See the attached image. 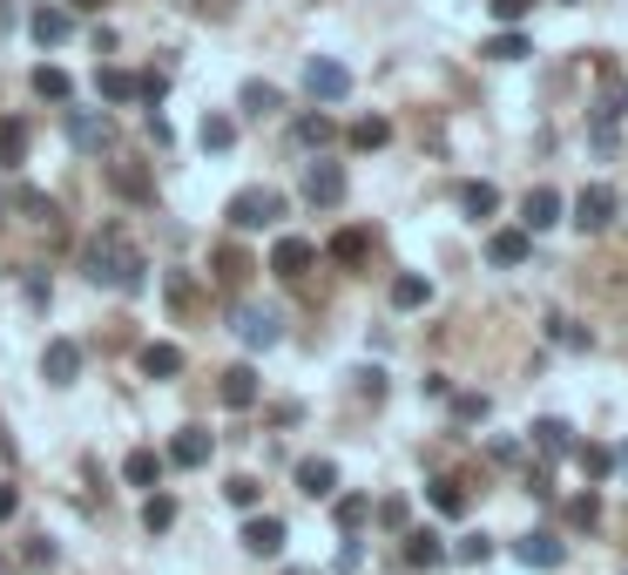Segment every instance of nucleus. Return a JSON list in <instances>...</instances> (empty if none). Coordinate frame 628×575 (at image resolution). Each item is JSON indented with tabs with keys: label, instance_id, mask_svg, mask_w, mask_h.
I'll use <instances>...</instances> for the list:
<instances>
[{
	"label": "nucleus",
	"instance_id": "obj_37",
	"mask_svg": "<svg viewBox=\"0 0 628 575\" xmlns=\"http://www.w3.org/2000/svg\"><path fill=\"white\" fill-rule=\"evenodd\" d=\"M568 521H574V528H595V521H602V494H595V487L574 494V502H568Z\"/></svg>",
	"mask_w": 628,
	"mask_h": 575
},
{
	"label": "nucleus",
	"instance_id": "obj_5",
	"mask_svg": "<svg viewBox=\"0 0 628 575\" xmlns=\"http://www.w3.org/2000/svg\"><path fill=\"white\" fill-rule=\"evenodd\" d=\"M68 142L82 149V157H102V149L115 142V123L102 108H68Z\"/></svg>",
	"mask_w": 628,
	"mask_h": 575
},
{
	"label": "nucleus",
	"instance_id": "obj_7",
	"mask_svg": "<svg viewBox=\"0 0 628 575\" xmlns=\"http://www.w3.org/2000/svg\"><path fill=\"white\" fill-rule=\"evenodd\" d=\"M42 379H48V387H74V379H82V345H74V338H48Z\"/></svg>",
	"mask_w": 628,
	"mask_h": 575
},
{
	"label": "nucleus",
	"instance_id": "obj_25",
	"mask_svg": "<svg viewBox=\"0 0 628 575\" xmlns=\"http://www.w3.org/2000/svg\"><path fill=\"white\" fill-rule=\"evenodd\" d=\"M426 502H433L440 515H453V521H460V515H466V487L440 474V481H426Z\"/></svg>",
	"mask_w": 628,
	"mask_h": 575
},
{
	"label": "nucleus",
	"instance_id": "obj_23",
	"mask_svg": "<svg viewBox=\"0 0 628 575\" xmlns=\"http://www.w3.org/2000/svg\"><path fill=\"white\" fill-rule=\"evenodd\" d=\"M332 257L345 264V272H351V264H365V257H372V230H338V238H332Z\"/></svg>",
	"mask_w": 628,
	"mask_h": 575
},
{
	"label": "nucleus",
	"instance_id": "obj_45",
	"mask_svg": "<svg viewBox=\"0 0 628 575\" xmlns=\"http://www.w3.org/2000/svg\"><path fill=\"white\" fill-rule=\"evenodd\" d=\"M136 95H142V102H163V95H170V82H163V68H149V74H136Z\"/></svg>",
	"mask_w": 628,
	"mask_h": 575
},
{
	"label": "nucleus",
	"instance_id": "obj_1",
	"mask_svg": "<svg viewBox=\"0 0 628 575\" xmlns=\"http://www.w3.org/2000/svg\"><path fill=\"white\" fill-rule=\"evenodd\" d=\"M82 272H89V285H102V291H142L149 285V257L136 251V238L123 223H102L95 238L82 244Z\"/></svg>",
	"mask_w": 628,
	"mask_h": 575
},
{
	"label": "nucleus",
	"instance_id": "obj_2",
	"mask_svg": "<svg viewBox=\"0 0 628 575\" xmlns=\"http://www.w3.org/2000/svg\"><path fill=\"white\" fill-rule=\"evenodd\" d=\"M230 332H237L251 353H270V345L284 338V319H278V304H257V298H251V304L230 312Z\"/></svg>",
	"mask_w": 628,
	"mask_h": 575
},
{
	"label": "nucleus",
	"instance_id": "obj_20",
	"mask_svg": "<svg viewBox=\"0 0 628 575\" xmlns=\"http://www.w3.org/2000/svg\"><path fill=\"white\" fill-rule=\"evenodd\" d=\"M291 142H304V149H325V142H338V123L311 108V115H298V123H291Z\"/></svg>",
	"mask_w": 628,
	"mask_h": 575
},
{
	"label": "nucleus",
	"instance_id": "obj_13",
	"mask_svg": "<svg viewBox=\"0 0 628 575\" xmlns=\"http://www.w3.org/2000/svg\"><path fill=\"white\" fill-rule=\"evenodd\" d=\"M27 34H34L42 48H61L68 34H74V14L61 8V0H55V8H34V14H27Z\"/></svg>",
	"mask_w": 628,
	"mask_h": 575
},
{
	"label": "nucleus",
	"instance_id": "obj_28",
	"mask_svg": "<svg viewBox=\"0 0 628 575\" xmlns=\"http://www.w3.org/2000/svg\"><path fill=\"white\" fill-rule=\"evenodd\" d=\"M196 142H203L210 157H223V149L237 142V123H230V115H203V129H196Z\"/></svg>",
	"mask_w": 628,
	"mask_h": 575
},
{
	"label": "nucleus",
	"instance_id": "obj_29",
	"mask_svg": "<svg viewBox=\"0 0 628 575\" xmlns=\"http://www.w3.org/2000/svg\"><path fill=\"white\" fill-rule=\"evenodd\" d=\"M480 55H487V61H521V55H534V48H527V34H521V27H500Z\"/></svg>",
	"mask_w": 628,
	"mask_h": 575
},
{
	"label": "nucleus",
	"instance_id": "obj_41",
	"mask_svg": "<svg viewBox=\"0 0 628 575\" xmlns=\"http://www.w3.org/2000/svg\"><path fill=\"white\" fill-rule=\"evenodd\" d=\"M244 272H251V264H244V251H237V244H223V251H217V278H223V285H237Z\"/></svg>",
	"mask_w": 628,
	"mask_h": 575
},
{
	"label": "nucleus",
	"instance_id": "obj_22",
	"mask_svg": "<svg viewBox=\"0 0 628 575\" xmlns=\"http://www.w3.org/2000/svg\"><path fill=\"white\" fill-rule=\"evenodd\" d=\"M27 89H34V95H42V102H74V82H68V74H61V68H48V61H42V68H34V74H27Z\"/></svg>",
	"mask_w": 628,
	"mask_h": 575
},
{
	"label": "nucleus",
	"instance_id": "obj_10",
	"mask_svg": "<svg viewBox=\"0 0 628 575\" xmlns=\"http://www.w3.org/2000/svg\"><path fill=\"white\" fill-rule=\"evenodd\" d=\"M514 555H521L527 568H561V562H568V542H561L555 528H534V534H521V542H514Z\"/></svg>",
	"mask_w": 628,
	"mask_h": 575
},
{
	"label": "nucleus",
	"instance_id": "obj_52",
	"mask_svg": "<svg viewBox=\"0 0 628 575\" xmlns=\"http://www.w3.org/2000/svg\"><path fill=\"white\" fill-rule=\"evenodd\" d=\"M0 460H14V434H8V419H0Z\"/></svg>",
	"mask_w": 628,
	"mask_h": 575
},
{
	"label": "nucleus",
	"instance_id": "obj_54",
	"mask_svg": "<svg viewBox=\"0 0 628 575\" xmlns=\"http://www.w3.org/2000/svg\"><path fill=\"white\" fill-rule=\"evenodd\" d=\"M561 8H574V0H561Z\"/></svg>",
	"mask_w": 628,
	"mask_h": 575
},
{
	"label": "nucleus",
	"instance_id": "obj_33",
	"mask_svg": "<svg viewBox=\"0 0 628 575\" xmlns=\"http://www.w3.org/2000/svg\"><path fill=\"white\" fill-rule=\"evenodd\" d=\"M27 157V129L14 123V115H8V123H0V170H14Z\"/></svg>",
	"mask_w": 628,
	"mask_h": 575
},
{
	"label": "nucleus",
	"instance_id": "obj_30",
	"mask_svg": "<svg viewBox=\"0 0 628 575\" xmlns=\"http://www.w3.org/2000/svg\"><path fill=\"white\" fill-rule=\"evenodd\" d=\"M426 298H433V285H426L419 272H406V278H392V304H399V312H419Z\"/></svg>",
	"mask_w": 628,
	"mask_h": 575
},
{
	"label": "nucleus",
	"instance_id": "obj_17",
	"mask_svg": "<svg viewBox=\"0 0 628 575\" xmlns=\"http://www.w3.org/2000/svg\"><path fill=\"white\" fill-rule=\"evenodd\" d=\"M561 223V189H527V204H521V230H555Z\"/></svg>",
	"mask_w": 628,
	"mask_h": 575
},
{
	"label": "nucleus",
	"instance_id": "obj_3",
	"mask_svg": "<svg viewBox=\"0 0 628 575\" xmlns=\"http://www.w3.org/2000/svg\"><path fill=\"white\" fill-rule=\"evenodd\" d=\"M278 217H284V197H278V189H264V183H251V189L230 197V223H237V230H270Z\"/></svg>",
	"mask_w": 628,
	"mask_h": 575
},
{
	"label": "nucleus",
	"instance_id": "obj_14",
	"mask_svg": "<svg viewBox=\"0 0 628 575\" xmlns=\"http://www.w3.org/2000/svg\"><path fill=\"white\" fill-rule=\"evenodd\" d=\"M136 366H142V379H176V372H183V345H170V338H149L142 353H136Z\"/></svg>",
	"mask_w": 628,
	"mask_h": 575
},
{
	"label": "nucleus",
	"instance_id": "obj_35",
	"mask_svg": "<svg viewBox=\"0 0 628 575\" xmlns=\"http://www.w3.org/2000/svg\"><path fill=\"white\" fill-rule=\"evenodd\" d=\"M574 460H581V474H588V481H608V474H615V453H608V447H595V440L574 447Z\"/></svg>",
	"mask_w": 628,
	"mask_h": 575
},
{
	"label": "nucleus",
	"instance_id": "obj_40",
	"mask_svg": "<svg viewBox=\"0 0 628 575\" xmlns=\"http://www.w3.org/2000/svg\"><path fill=\"white\" fill-rule=\"evenodd\" d=\"M163 298H170V312H189V304H196V285H189L183 272H170V278H163Z\"/></svg>",
	"mask_w": 628,
	"mask_h": 575
},
{
	"label": "nucleus",
	"instance_id": "obj_8",
	"mask_svg": "<svg viewBox=\"0 0 628 575\" xmlns=\"http://www.w3.org/2000/svg\"><path fill=\"white\" fill-rule=\"evenodd\" d=\"M257 393H264V379H257V366H230V372L217 379V400H223L230 413H251V406H257Z\"/></svg>",
	"mask_w": 628,
	"mask_h": 575
},
{
	"label": "nucleus",
	"instance_id": "obj_49",
	"mask_svg": "<svg viewBox=\"0 0 628 575\" xmlns=\"http://www.w3.org/2000/svg\"><path fill=\"white\" fill-rule=\"evenodd\" d=\"M379 521L385 528H406V502H379Z\"/></svg>",
	"mask_w": 628,
	"mask_h": 575
},
{
	"label": "nucleus",
	"instance_id": "obj_9",
	"mask_svg": "<svg viewBox=\"0 0 628 575\" xmlns=\"http://www.w3.org/2000/svg\"><path fill=\"white\" fill-rule=\"evenodd\" d=\"M311 264H318V244H304V238H278V244H270V272H278L284 285H298Z\"/></svg>",
	"mask_w": 628,
	"mask_h": 575
},
{
	"label": "nucleus",
	"instance_id": "obj_42",
	"mask_svg": "<svg viewBox=\"0 0 628 575\" xmlns=\"http://www.w3.org/2000/svg\"><path fill=\"white\" fill-rule=\"evenodd\" d=\"M487 8H493V21H500V27H521V21L534 14V0H487Z\"/></svg>",
	"mask_w": 628,
	"mask_h": 575
},
{
	"label": "nucleus",
	"instance_id": "obj_46",
	"mask_svg": "<svg viewBox=\"0 0 628 575\" xmlns=\"http://www.w3.org/2000/svg\"><path fill=\"white\" fill-rule=\"evenodd\" d=\"M27 562L48 568V562H55V534H27Z\"/></svg>",
	"mask_w": 628,
	"mask_h": 575
},
{
	"label": "nucleus",
	"instance_id": "obj_16",
	"mask_svg": "<svg viewBox=\"0 0 628 575\" xmlns=\"http://www.w3.org/2000/svg\"><path fill=\"white\" fill-rule=\"evenodd\" d=\"M108 189H115V197H129V204H155V176L142 163H115L108 170Z\"/></svg>",
	"mask_w": 628,
	"mask_h": 575
},
{
	"label": "nucleus",
	"instance_id": "obj_19",
	"mask_svg": "<svg viewBox=\"0 0 628 575\" xmlns=\"http://www.w3.org/2000/svg\"><path fill=\"white\" fill-rule=\"evenodd\" d=\"M298 487L311 494V502H325V494H338V468L332 460H298Z\"/></svg>",
	"mask_w": 628,
	"mask_h": 575
},
{
	"label": "nucleus",
	"instance_id": "obj_47",
	"mask_svg": "<svg viewBox=\"0 0 628 575\" xmlns=\"http://www.w3.org/2000/svg\"><path fill=\"white\" fill-rule=\"evenodd\" d=\"M21 210H27V217H42V223H55V204L42 197V189H21Z\"/></svg>",
	"mask_w": 628,
	"mask_h": 575
},
{
	"label": "nucleus",
	"instance_id": "obj_31",
	"mask_svg": "<svg viewBox=\"0 0 628 575\" xmlns=\"http://www.w3.org/2000/svg\"><path fill=\"white\" fill-rule=\"evenodd\" d=\"M142 528H149V534H170V528H176V494H149Z\"/></svg>",
	"mask_w": 628,
	"mask_h": 575
},
{
	"label": "nucleus",
	"instance_id": "obj_18",
	"mask_svg": "<svg viewBox=\"0 0 628 575\" xmlns=\"http://www.w3.org/2000/svg\"><path fill=\"white\" fill-rule=\"evenodd\" d=\"M527 251H534V230H493V238H487V257L500 264V272L527 264Z\"/></svg>",
	"mask_w": 628,
	"mask_h": 575
},
{
	"label": "nucleus",
	"instance_id": "obj_38",
	"mask_svg": "<svg viewBox=\"0 0 628 575\" xmlns=\"http://www.w3.org/2000/svg\"><path fill=\"white\" fill-rule=\"evenodd\" d=\"M332 515H338V534H351V528H359V521L372 515V502H365V494H345V502H338Z\"/></svg>",
	"mask_w": 628,
	"mask_h": 575
},
{
	"label": "nucleus",
	"instance_id": "obj_51",
	"mask_svg": "<svg viewBox=\"0 0 628 575\" xmlns=\"http://www.w3.org/2000/svg\"><path fill=\"white\" fill-rule=\"evenodd\" d=\"M61 8H68V14H95V8H102V0H61Z\"/></svg>",
	"mask_w": 628,
	"mask_h": 575
},
{
	"label": "nucleus",
	"instance_id": "obj_53",
	"mask_svg": "<svg viewBox=\"0 0 628 575\" xmlns=\"http://www.w3.org/2000/svg\"><path fill=\"white\" fill-rule=\"evenodd\" d=\"M615 468H628V447H615Z\"/></svg>",
	"mask_w": 628,
	"mask_h": 575
},
{
	"label": "nucleus",
	"instance_id": "obj_36",
	"mask_svg": "<svg viewBox=\"0 0 628 575\" xmlns=\"http://www.w3.org/2000/svg\"><path fill=\"white\" fill-rule=\"evenodd\" d=\"M257 494H264V487H257L251 474H230V481H223V502L237 508V515H251V508H257Z\"/></svg>",
	"mask_w": 628,
	"mask_h": 575
},
{
	"label": "nucleus",
	"instance_id": "obj_24",
	"mask_svg": "<svg viewBox=\"0 0 628 575\" xmlns=\"http://www.w3.org/2000/svg\"><path fill=\"white\" fill-rule=\"evenodd\" d=\"M527 434H534V447H540V453H574V434H568V419H534Z\"/></svg>",
	"mask_w": 628,
	"mask_h": 575
},
{
	"label": "nucleus",
	"instance_id": "obj_44",
	"mask_svg": "<svg viewBox=\"0 0 628 575\" xmlns=\"http://www.w3.org/2000/svg\"><path fill=\"white\" fill-rule=\"evenodd\" d=\"M453 419H466V427L487 419V393H460V400H453Z\"/></svg>",
	"mask_w": 628,
	"mask_h": 575
},
{
	"label": "nucleus",
	"instance_id": "obj_39",
	"mask_svg": "<svg viewBox=\"0 0 628 575\" xmlns=\"http://www.w3.org/2000/svg\"><path fill=\"white\" fill-rule=\"evenodd\" d=\"M278 102H284V95L270 89V82H244V108H251V115H270Z\"/></svg>",
	"mask_w": 628,
	"mask_h": 575
},
{
	"label": "nucleus",
	"instance_id": "obj_11",
	"mask_svg": "<svg viewBox=\"0 0 628 575\" xmlns=\"http://www.w3.org/2000/svg\"><path fill=\"white\" fill-rule=\"evenodd\" d=\"M574 223H581V230H608V223H615V189H608V183H588L581 197H574Z\"/></svg>",
	"mask_w": 628,
	"mask_h": 575
},
{
	"label": "nucleus",
	"instance_id": "obj_34",
	"mask_svg": "<svg viewBox=\"0 0 628 575\" xmlns=\"http://www.w3.org/2000/svg\"><path fill=\"white\" fill-rule=\"evenodd\" d=\"M95 95H102V102H129V95H136V74L102 68V74H95Z\"/></svg>",
	"mask_w": 628,
	"mask_h": 575
},
{
	"label": "nucleus",
	"instance_id": "obj_27",
	"mask_svg": "<svg viewBox=\"0 0 628 575\" xmlns=\"http://www.w3.org/2000/svg\"><path fill=\"white\" fill-rule=\"evenodd\" d=\"M460 210L466 217H493L500 210V189L493 183H460Z\"/></svg>",
	"mask_w": 628,
	"mask_h": 575
},
{
	"label": "nucleus",
	"instance_id": "obj_6",
	"mask_svg": "<svg viewBox=\"0 0 628 575\" xmlns=\"http://www.w3.org/2000/svg\"><path fill=\"white\" fill-rule=\"evenodd\" d=\"M304 204L338 210V204H345V163H311V170H304Z\"/></svg>",
	"mask_w": 628,
	"mask_h": 575
},
{
	"label": "nucleus",
	"instance_id": "obj_4",
	"mask_svg": "<svg viewBox=\"0 0 628 575\" xmlns=\"http://www.w3.org/2000/svg\"><path fill=\"white\" fill-rule=\"evenodd\" d=\"M304 89H311V102H345L351 95V68L332 61V55H311L304 61Z\"/></svg>",
	"mask_w": 628,
	"mask_h": 575
},
{
	"label": "nucleus",
	"instance_id": "obj_26",
	"mask_svg": "<svg viewBox=\"0 0 628 575\" xmlns=\"http://www.w3.org/2000/svg\"><path fill=\"white\" fill-rule=\"evenodd\" d=\"M385 142H392L385 115H359V123H351V149H365V157H372V149H385Z\"/></svg>",
	"mask_w": 628,
	"mask_h": 575
},
{
	"label": "nucleus",
	"instance_id": "obj_32",
	"mask_svg": "<svg viewBox=\"0 0 628 575\" xmlns=\"http://www.w3.org/2000/svg\"><path fill=\"white\" fill-rule=\"evenodd\" d=\"M155 474H163V460H155V453H142V447L123 460V481H129V487H155Z\"/></svg>",
	"mask_w": 628,
	"mask_h": 575
},
{
	"label": "nucleus",
	"instance_id": "obj_12",
	"mask_svg": "<svg viewBox=\"0 0 628 575\" xmlns=\"http://www.w3.org/2000/svg\"><path fill=\"white\" fill-rule=\"evenodd\" d=\"M210 453H217V440H210L203 427H183V434L170 440V468H183V474H196V468H210Z\"/></svg>",
	"mask_w": 628,
	"mask_h": 575
},
{
	"label": "nucleus",
	"instance_id": "obj_43",
	"mask_svg": "<svg viewBox=\"0 0 628 575\" xmlns=\"http://www.w3.org/2000/svg\"><path fill=\"white\" fill-rule=\"evenodd\" d=\"M547 338H555V345H568V353H581V345H588V332H581L574 319H547Z\"/></svg>",
	"mask_w": 628,
	"mask_h": 575
},
{
	"label": "nucleus",
	"instance_id": "obj_48",
	"mask_svg": "<svg viewBox=\"0 0 628 575\" xmlns=\"http://www.w3.org/2000/svg\"><path fill=\"white\" fill-rule=\"evenodd\" d=\"M453 555H460V562H487V555H493V542H487V534H466Z\"/></svg>",
	"mask_w": 628,
	"mask_h": 575
},
{
	"label": "nucleus",
	"instance_id": "obj_15",
	"mask_svg": "<svg viewBox=\"0 0 628 575\" xmlns=\"http://www.w3.org/2000/svg\"><path fill=\"white\" fill-rule=\"evenodd\" d=\"M244 549L270 562V555L284 549V521H278V515H257V508H251V521H244Z\"/></svg>",
	"mask_w": 628,
	"mask_h": 575
},
{
	"label": "nucleus",
	"instance_id": "obj_21",
	"mask_svg": "<svg viewBox=\"0 0 628 575\" xmlns=\"http://www.w3.org/2000/svg\"><path fill=\"white\" fill-rule=\"evenodd\" d=\"M406 562H412V568H440V562H446V542H440L433 528H412V534H406Z\"/></svg>",
	"mask_w": 628,
	"mask_h": 575
},
{
	"label": "nucleus",
	"instance_id": "obj_50",
	"mask_svg": "<svg viewBox=\"0 0 628 575\" xmlns=\"http://www.w3.org/2000/svg\"><path fill=\"white\" fill-rule=\"evenodd\" d=\"M14 502H21V487H0V521H14Z\"/></svg>",
	"mask_w": 628,
	"mask_h": 575
}]
</instances>
